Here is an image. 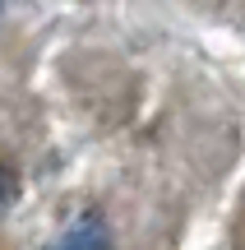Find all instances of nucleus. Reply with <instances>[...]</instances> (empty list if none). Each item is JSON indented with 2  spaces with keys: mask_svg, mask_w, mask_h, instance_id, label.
<instances>
[{
  "mask_svg": "<svg viewBox=\"0 0 245 250\" xmlns=\"http://www.w3.org/2000/svg\"><path fill=\"white\" fill-rule=\"evenodd\" d=\"M14 195H19V176H14L9 167H0V208L14 204Z\"/></svg>",
  "mask_w": 245,
  "mask_h": 250,
  "instance_id": "nucleus-2",
  "label": "nucleus"
},
{
  "mask_svg": "<svg viewBox=\"0 0 245 250\" xmlns=\"http://www.w3.org/2000/svg\"><path fill=\"white\" fill-rule=\"evenodd\" d=\"M51 250H111V227L102 213H79L60 236L51 241Z\"/></svg>",
  "mask_w": 245,
  "mask_h": 250,
  "instance_id": "nucleus-1",
  "label": "nucleus"
}]
</instances>
